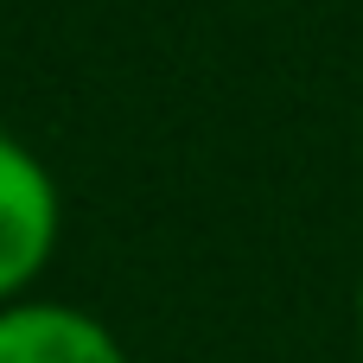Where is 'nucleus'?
<instances>
[{
  "label": "nucleus",
  "instance_id": "1",
  "mask_svg": "<svg viewBox=\"0 0 363 363\" xmlns=\"http://www.w3.org/2000/svg\"><path fill=\"white\" fill-rule=\"evenodd\" d=\"M64 230V198L51 166L0 128V306L26 300L32 281L51 268Z\"/></svg>",
  "mask_w": 363,
  "mask_h": 363
},
{
  "label": "nucleus",
  "instance_id": "2",
  "mask_svg": "<svg viewBox=\"0 0 363 363\" xmlns=\"http://www.w3.org/2000/svg\"><path fill=\"white\" fill-rule=\"evenodd\" d=\"M0 363H128V351L96 313L26 294L0 306Z\"/></svg>",
  "mask_w": 363,
  "mask_h": 363
},
{
  "label": "nucleus",
  "instance_id": "3",
  "mask_svg": "<svg viewBox=\"0 0 363 363\" xmlns=\"http://www.w3.org/2000/svg\"><path fill=\"white\" fill-rule=\"evenodd\" d=\"M357 332H363V294H357Z\"/></svg>",
  "mask_w": 363,
  "mask_h": 363
}]
</instances>
